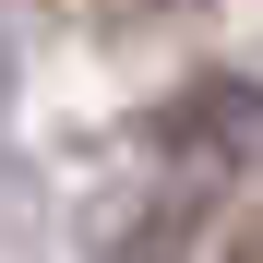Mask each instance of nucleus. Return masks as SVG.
<instances>
[{"mask_svg":"<svg viewBox=\"0 0 263 263\" xmlns=\"http://www.w3.org/2000/svg\"><path fill=\"white\" fill-rule=\"evenodd\" d=\"M132 12H180V0H132Z\"/></svg>","mask_w":263,"mask_h":263,"instance_id":"obj_1","label":"nucleus"}]
</instances>
